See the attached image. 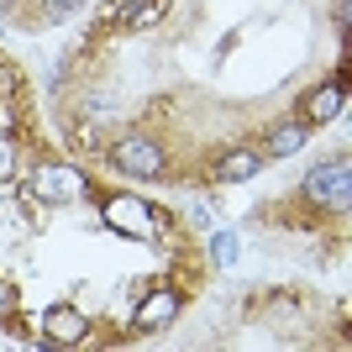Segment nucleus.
Returning a JSON list of instances; mask_svg holds the SVG:
<instances>
[{
    "label": "nucleus",
    "mask_w": 352,
    "mask_h": 352,
    "mask_svg": "<svg viewBox=\"0 0 352 352\" xmlns=\"http://www.w3.org/2000/svg\"><path fill=\"white\" fill-rule=\"evenodd\" d=\"M305 121H284V126H274L268 132V158H289V153H300L305 147Z\"/></svg>",
    "instance_id": "obj_9"
},
{
    "label": "nucleus",
    "mask_w": 352,
    "mask_h": 352,
    "mask_svg": "<svg viewBox=\"0 0 352 352\" xmlns=\"http://www.w3.org/2000/svg\"><path fill=\"white\" fill-rule=\"evenodd\" d=\"M11 168H16V153H11V132H6L0 137V179L11 174Z\"/></svg>",
    "instance_id": "obj_11"
},
{
    "label": "nucleus",
    "mask_w": 352,
    "mask_h": 352,
    "mask_svg": "<svg viewBox=\"0 0 352 352\" xmlns=\"http://www.w3.org/2000/svg\"><path fill=\"white\" fill-rule=\"evenodd\" d=\"M174 316H179V289H147L137 316H132V331H158V326H168Z\"/></svg>",
    "instance_id": "obj_7"
},
{
    "label": "nucleus",
    "mask_w": 352,
    "mask_h": 352,
    "mask_svg": "<svg viewBox=\"0 0 352 352\" xmlns=\"http://www.w3.org/2000/svg\"><path fill=\"white\" fill-rule=\"evenodd\" d=\"M111 168H121V174H132V179H158L163 174V147L147 142V137H126V142L111 147Z\"/></svg>",
    "instance_id": "obj_4"
},
{
    "label": "nucleus",
    "mask_w": 352,
    "mask_h": 352,
    "mask_svg": "<svg viewBox=\"0 0 352 352\" xmlns=\"http://www.w3.org/2000/svg\"><path fill=\"white\" fill-rule=\"evenodd\" d=\"M43 337H47V347H79L89 337V321L74 305H47L43 310Z\"/></svg>",
    "instance_id": "obj_5"
},
{
    "label": "nucleus",
    "mask_w": 352,
    "mask_h": 352,
    "mask_svg": "<svg viewBox=\"0 0 352 352\" xmlns=\"http://www.w3.org/2000/svg\"><path fill=\"white\" fill-rule=\"evenodd\" d=\"M6 132H11V105L0 100V137H6Z\"/></svg>",
    "instance_id": "obj_13"
},
{
    "label": "nucleus",
    "mask_w": 352,
    "mask_h": 352,
    "mask_svg": "<svg viewBox=\"0 0 352 352\" xmlns=\"http://www.w3.org/2000/svg\"><path fill=\"white\" fill-rule=\"evenodd\" d=\"M89 184L79 168H69V163H43L37 168V179H32V195L43 200V206H69V200H79Z\"/></svg>",
    "instance_id": "obj_3"
},
{
    "label": "nucleus",
    "mask_w": 352,
    "mask_h": 352,
    "mask_svg": "<svg viewBox=\"0 0 352 352\" xmlns=\"http://www.w3.org/2000/svg\"><path fill=\"white\" fill-rule=\"evenodd\" d=\"M258 168H263V153H258V147H232V153H221L216 179L221 184H236V179H252Z\"/></svg>",
    "instance_id": "obj_8"
},
{
    "label": "nucleus",
    "mask_w": 352,
    "mask_h": 352,
    "mask_svg": "<svg viewBox=\"0 0 352 352\" xmlns=\"http://www.w3.org/2000/svg\"><path fill=\"white\" fill-rule=\"evenodd\" d=\"M11 310H16V289L0 279V316H11Z\"/></svg>",
    "instance_id": "obj_12"
},
{
    "label": "nucleus",
    "mask_w": 352,
    "mask_h": 352,
    "mask_svg": "<svg viewBox=\"0 0 352 352\" xmlns=\"http://www.w3.org/2000/svg\"><path fill=\"white\" fill-rule=\"evenodd\" d=\"M105 226L121 236H137V242H147V236H158V216H153V206L147 200H137V195H111L100 206Z\"/></svg>",
    "instance_id": "obj_2"
},
{
    "label": "nucleus",
    "mask_w": 352,
    "mask_h": 352,
    "mask_svg": "<svg viewBox=\"0 0 352 352\" xmlns=\"http://www.w3.org/2000/svg\"><path fill=\"white\" fill-rule=\"evenodd\" d=\"M210 258H216V263H232V258H236V236L216 232V236H210Z\"/></svg>",
    "instance_id": "obj_10"
},
{
    "label": "nucleus",
    "mask_w": 352,
    "mask_h": 352,
    "mask_svg": "<svg viewBox=\"0 0 352 352\" xmlns=\"http://www.w3.org/2000/svg\"><path fill=\"white\" fill-rule=\"evenodd\" d=\"M305 200L321 210H342L352 200V168L347 158H331V163H316L305 174Z\"/></svg>",
    "instance_id": "obj_1"
},
{
    "label": "nucleus",
    "mask_w": 352,
    "mask_h": 352,
    "mask_svg": "<svg viewBox=\"0 0 352 352\" xmlns=\"http://www.w3.org/2000/svg\"><path fill=\"white\" fill-rule=\"evenodd\" d=\"M0 11H11V0H0Z\"/></svg>",
    "instance_id": "obj_14"
},
{
    "label": "nucleus",
    "mask_w": 352,
    "mask_h": 352,
    "mask_svg": "<svg viewBox=\"0 0 352 352\" xmlns=\"http://www.w3.org/2000/svg\"><path fill=\"white\" fill-rule=\"evenodd\" d=\"M347 111V69H337V79H326L321 89H310L305 121H337Z\"/></svg>",
    "instance_id": "obj_6"
}]
</instances>
